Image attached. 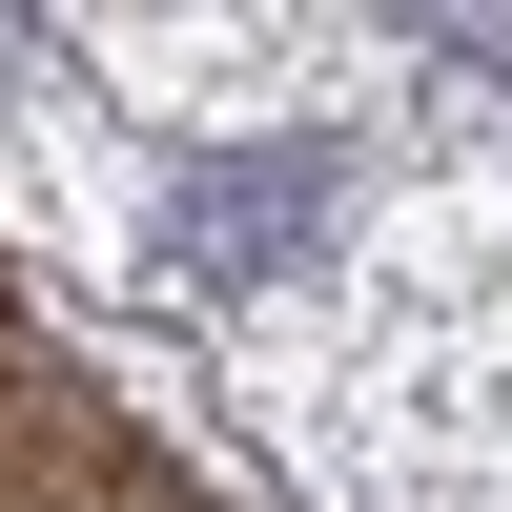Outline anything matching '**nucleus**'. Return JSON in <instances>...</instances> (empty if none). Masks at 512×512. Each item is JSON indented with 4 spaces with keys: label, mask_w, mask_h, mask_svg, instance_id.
<instances>
[{
    "label": "nucleus",
    "mask_w": 512,
    "mask_h": 512,
    "mask_svg": "<svg viewBox=\"0 0 512 512\" xmlns=\"http://www.w3.org/2000/svg\"><path fill=\"white\" fill-rule=\"evenodd\" d=\"M328 164H205L185 185V267H267V226H308Z\"/></svg>",
    "instance_id": "nucleus-1"
}]
</instances>
